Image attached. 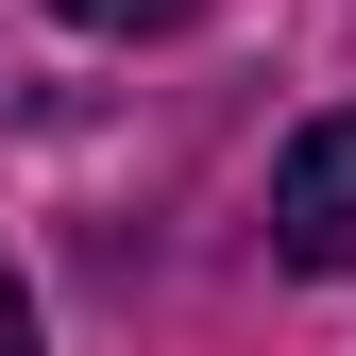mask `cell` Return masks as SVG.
Listing matches in <instances>:
<instances>
[{
    "label": "cell",
    "instance_id": "2",
    "mask_svg": "<svg viewBox=\"0 0 356 356\" xmlns=\"http://www.w3.org/2000/svg\"><path fill=\"white\" fill-rule=\"evenodd\" d=\"M51 17H85V34H170L187 0H51Z\"/></svg>",
    "mask_w": 356,
    "mask_h": 356
},
{
    "label": "cell",
    "instance_id": "1",
    "mask_svg": "<svg viewBox=\"0 0 356 356\" xmlns=\"http://www.w3.org/2000/svg\"><path fill=\"white\" fill-rule=\"evenodd\" d=\"M272 254L289 272H356V119H305L272 153Z\"/></svg>",
    "mask_w": 356,
    "mask_h": 356
},
{
    "label": "cell",
    "instance_id": "3",
    "mask_svg": "<svg viewBox=\"0 0 356 356\" xmlns=\"http://www.w3.org/2000/svg\"><path fill=\"white\" fill-rule=\"evenodd\" d=\"M0 356H34V289L17 272H0Z\"/></svg>",
    "mask_w": 356,
    "mask_h": 356
}]
</instances>
